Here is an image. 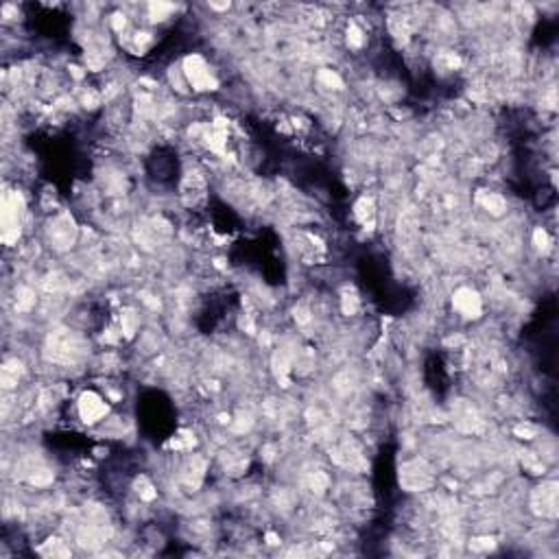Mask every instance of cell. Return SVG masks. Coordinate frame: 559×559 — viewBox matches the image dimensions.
<instances>
[{
    "instance_id": "6da1fadb",
    "label": "cell",
    "mask_w": 559,
    "mask_h": 559,
    "mask_svg": "<svg viewBox=\"0 0 559 559\" xmlns=\"http://www.w3.org/2000/svg\"><path fill=\"white\" fill-rule=\"evenodd\" d=\"M184 72H186L188 81L197 90H214L217 88V83L212 79V74H210L206 62H203L201 57H188L186 64H184Z\"/></svg>"
},
{
    "instance_id": "7a4b0ae2",
    "label": "cell",
    "mask_w": 559,
    "mask_h": 559,
    "mask_svg": "<svg viewBox=\"0 0 559 559\" xmlns=\"http://www.w3.org/2000/svg\"><path fill=\"white\" fill-rule=\"evenodd\" d=\"M79 413L86 422H98L108 413V406L96 393H83L79 400Z\"/></svg>"
},
{
    "instance_id": "3957f363",
    "label": "cell",
    "mask_w": 559,
    "mask_h": 559,
    "mask_svg": "<svg viewBox=\"0 0 559 559\" xmlns=\"http://www.w3.org/2000/svg\"><path fill=\"white\" fill-rule=\"evenodd\" d=\"M454 306L456 311H461L466 317H476L480 313V299L474 291L470 289H461L454 297Z\"/></svg>"
}]
</instances>
